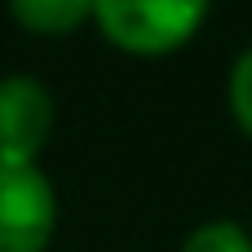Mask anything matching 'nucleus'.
<instances>
[{"mask_svg":"<svg viewBox=\"0 0 252 252\" xmlns=\"http://www.w3.org/2000/svg\"><path fill=\"white\" fill-rule=\"evenodd\" d=\"M213 0H93V18L128 53H173L208 18Z\"/></svg>","mask_w":252,"mask_h":252,"instance_id":"f257e3e1","label":"nucleus"},{"mask_svg":"<svg viewBox=\"0 0 252 252\" xmlns=\"http://www.w3.org/2000/svg\"><path fill=\"white\" fill-rule=\"evenodd\" d=\"M58 204L35 164L0 159V252H44L53 239Z\"/></svg>","mask_w":252,"mask_h":252,"instance_id":"f03ea898","label":"nucleus"},{"mask_svg":"<svg viewBox=\"0 0 252 252\" xmlns=\"http://www.w3.org/2000/svg\"><path fill=\"white\" fill-rule=\"evenodd\" d=\"M53 128V102L44 84L13 75L0 84V159L4 164H35L44 137Z\"/></svg>","mask_w":252,"mask_h":252,"instance_id":"7ed1b4c3","label":"nucleus"},{"mask_svg":"<svg viewBox=\"0 0 252 252\" xmlns=\"http://www.w3.org/2000/svg\"><path fill=\"white\" fill-rule=\"evenodd\" d=\"M9 9L27 31L40 35H62L75 31L84 18H93V0H9Z\"/></svg>","mask_w":252,"mask_h":252,"instance_id":"20e7f679","label":"nucleus"},{"mask_svg":"<svg viewBox=\"0 0 252 252\" xmlns=\"http://www.w3.org/2000/svg\"><path fill=\"white\" fill-rule=\"evenodd\" d=\"M182 252H252V235L239 221H208L186 235Z\"/></svg>","mask_w":252,"mask_h":252,"instance_id":"39448f33","label":"nucleus"},{"mask_svg":"<svg viewBox=\"0 0 252 252\" xmlns=\"http://www.w3.org/2000/svg\"><path fill=\"white\" fill-rule=\"evenodd\" d=\"M226 97H230V111L239 120V128L252 137V49H244L230 66V84H226Z\"/></svg>","mask_w":252,"mask_h":252,"instance_id":"423d86ee","label":"nucleus"}]
</instances>
